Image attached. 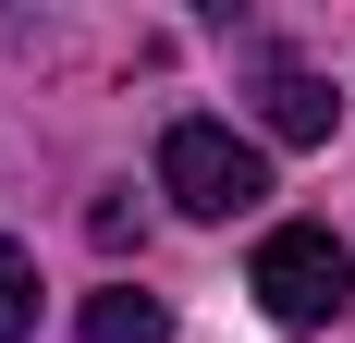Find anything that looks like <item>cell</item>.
<instances>
[{"label":"cell","instance_id":"cell-1","mask_svg":"<svg viewBox=\"0 0 355 343\" xmlns=\"http://www.w3.org/2000/svg\"><path fill=\"white\" fill-rule=\"evenodd\" d=\"M245 282H257V307L282 319V331H319V319H343L355 258H343V233H331V221H270Z\"/></svg>","mask_w":355,"mask_h":343},{"label":"cell","instance_id":"cell-2","mask_svg":"<svg viewBox=\"0 0 355 343\" xmlns=\"http://www.w3.org/2000/svg\"><path fill=\"white\" fill-rule=\"evenodd\" d=\"M159 196H172L184 221H233V208L270 196V160H257L233 123H196V110H184L172 135H159Z\"/></svg>","mask_w":355,"mask_h":343},{"label":"cell","instance_id":"cell-5","mask_svg":"<svg viewBox=\"0 0 355 343\" xmlns=\"http://www.w3.org/2000/svg\"><path fill=\"white\" fill-rule=\"evenodd\" d=\"M25 331H37V258L0 245V343H25Z\"/></svg>","mask_w":355,"mask_h":343},{"label":"cell","instance_id":"cell-3","mask_svg":"<svg viewBox=\"0 0 355 343\" xmlns=\"http://www.w3.org/2000/svg\"><path fill=\"white\" fill-rule=\"evenodd\" d=\"M270 135H282V147H319V135H331V86H319L306 62L270 74Z\"/></svg>","mask_w":355,"mask_h":343},{"label":"cell","instance_id":"cell-4","mask_svg":"<svg viewBox=\"0 0 355 343\" xmlns=\"http://www.w3.org/2000/svg\"><path fill=\"white\" fill-rule=\"evenodd\" d=\"M86 343H172L159 294H86Z\"/></svg>","mask_w":355,"mask_h":343}]
</instances>
